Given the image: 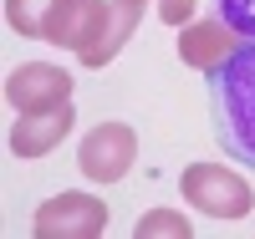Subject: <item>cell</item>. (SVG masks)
Here are the masks:
<instances>
[{
    "label": "cell",
    "mask_w": 255,
    "mask_h": 239,
    "mask_svg": "<svg viewBox=\"0 0 255 239\" xmlns=\"http://www.w3.org/2000/svg\"><path fill=\"white\" fill-rule=\"evenodd\" d=\"M209 133L230 163L255 168V41H240L209 72Z\"/></svg>",
    "instance_id": "1"
},
{
    "label": "cell",
    "mask_w": 255,
    "mask_h": 239,
    "mask_svg": "<svg viewBox=\"0 0 255 239\" xmlns=\"http://www.w3.org/2000/svg\"><path fill=\"white\" fill-rule=\"evenodd\" d=\"M179 193H184V204H194L209 219H245L255 204L250 183L225 163H189L179 178Z\"/></svg>",
    "instance_id": "2"
},
{
    "label": "cell",
    "mask_w": 255,
    "mask_h": 239,
    "mask_svg": "<svg viewBox=\"0 0 255 239\" xmlns=\"http://www.w3.org/2000/svg\"><path fill=\"white\" fill-rule=\"evenodd\" d=\"M138 163V133L128 122H97L87 138L77 143V168L87 183H118Z\"/></svg>",
    "instance_id": "3"
},
{
    "label": "cell",
    "mask_w": 255,
    "mask_h": 239,
    "mask_svg": "<svg viewBox=\"0 0 255 239\" xmlns=\"http://www.w3.org/2000/svg\"><path fill=\"white\" fill-rule=\"evenodd\" d=\"M5 102L15 107V117H41L56 107H72V72L51 67V61H26L5 77Z\"/></svg>",
    "instance_id": "4"
},
{
    "label": "cell",
    "mask_w": 255,
    "mask_h": 239,
    "mask_svg": "<svg viewBox=\"0 0 255 239\" xmlns=\"http://www.w3.org/2000/svg\"><path fill=\"white\" fill-rule=\"evenodd\" d=\"M102 229H108V204L92 193H56L31 219L36 239H97Z\"/></svg>",
    "instance_id": "5"
},
{
    "label": "cell",
    "mask_w": 255,
    "mask_h": 239,
    "mask_svg": "<svg viewBox=\"0 0 255 239\" xmlns=\"http://www.w3.org/2000/svg\"><path fill=\"white\" fill-rule=\"evenodd\" d=\"M102 26H108V0H56L46 15V41L82 56L102 41Z\"/></svg>",
    "instance_id": "6"
},
{
    "label": "cell",
    "mask_w": 255,
    "mask_h": 239,
    "mask_svg": "<svg viewBox=\"0 0 255 239\" xmlns=\"http://www.w3.org/2000/svg\"><path fill=\"white\" fill-rule=\"evenodd\" d=\"M240 46V36L230 31V20L225 15H209V20H189V26H179V56H184V67H194V72H215L220 61Z\"/></svg>",
    "instance_id": "7"
},
{
    "label": "cell",
    "mask_w": 255,
    "mask_h": 239,
    "mask_svg": "<svg viewBox=\"0 0 255 239\" xmlns=\"http://www.w3.org/2000/svg\"><path fill=\"white\" fill-rule=\"evenodd\" d=\"M77 112L72 107H56V112H41V117H20L10 127V153L15 158H46L51 148H61V138L72 133Z\"/></svg>",
    "instance_id": "8"
},
{
    "label": "cell",
    "mask_w": 255,
    "mask_h": 239,
    "mask_svg": "<svg viewBox=\"0 0 255 239\" xmlns=\"http://www.w3.org/2000/svg\"><path fill=\"white\" fill-rule=\"evenodd\" d=\"M143 5L148 0H108V26H102V41L92 51H82L77 61L87 72H97V67H108V61L128 46V41H133V31H138V20H143Z\"/></svg>",
    "instance_id": "9"
},
{
    "label": "cell",
    "mask_w": 255,
    "mask_h": 239,
    "mask_svg": "<svg viewBox=\"0 0 255 239\" xmlns=\"http://www.w3.org/2000/svg\"><path fill=\"white\" fill-rule=\"evenodd\" d=\"M51 5H56V0H5V20H10V31L31 36V41H46Z\"/></svg>",
    "instance_id": "10"
},
{
    "label": "cell",
    "mask_w": 255,
    "mask_h": 239,
    "mask_svg": "<svg viewBox=\"0 0 255 239\" xmlns=\"http://www.w3.org/2000/svg\"><path fill=\"white\" fill-rule=\"evenodd\" d=\"M138 239H189V219L174 209H153V214H143V219L133 224Z\"/></svg>",
    "instance_id": "11"
},
{
    "label": "cell",
    "mask_w": 255,
    "mask_h": 239,
    "mask_svg": "<svg viewBox=\"0 0 255 239\" xmlns=\"http://www.w3.org/2000/svg\"><path fill=\"white\" fill-rule=\"evenodd\" d=\"M215 15H225L240 41H255V0H215Z\"/></svg>",
    "instance_id": "12"
},
{
    "label": "cell",
    "mask_w": 255,
    "mask_h": 239,
    "mask_svg": "<svg viewBox=\"0 0 255 239\" xmlns=\"http://www.w3.org/2000/svg\"><path fill=\"white\" fill-rule=\"evenodd\" d=\"M199 10V0H158V20L163 26H189Z\"/></svg>",
    "instance_id": "13"
}]
</instances>
